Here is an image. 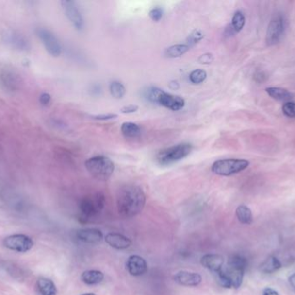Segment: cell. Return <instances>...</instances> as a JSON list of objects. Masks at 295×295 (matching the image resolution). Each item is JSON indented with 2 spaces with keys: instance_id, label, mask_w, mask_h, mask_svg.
Masks as SVG:
<instances>
[{
  "instance_id": "cell-1",
  "label": "cell",
  "mask_w": 295,
  "mask_h": 295,
  "mask_svg": "<svg viewBox=\"0 0 295 295\" xmlns=\"http://www.w3.org/2000/svg\"><path fill=\"white\" fill-rule=\"evenodd\" d=\"M145 203V194L138 185H124L118 191L116 206L118 213L123 217L131 218L136 217L144 209Z\"/></svg>"
},
{
  "instance_id": "cell-2",
  "label": "cell",
  "mask_w": 295,
  "mask_h": 295,
  "mask_svg": "<svg viewBox=\"0 0 295 295\" xmlns=\"http://www.w3.org/2000/svg\"><path fill=\"white\" fill-rule=\"evenodd\" d=\"M247 261L243 256H230L227 266H224L220 271L217 273L218 282L225 288L240 287L244 279Z\"/></svg>"
},
{
  "instance_id": "cell-3",
  "label": "cell",
  "mask_w": 295,
  "mask_h": 295,
  "mask_svg": "<svg viewBox=\"0 0 295 295\" xmlns=\"http://www.w3.org/2000/svg\"><path fill=\"white\" fill-rule=\"evenodd\" d=\"M85 166L94 178L100 181H106L112 177L115 165L109 157L105 156H95L85 162Z\"/></svg>"
},
{
  "instance_id": "cell-4",
  "label": "cell",
  "mask_w": 295,
  "mask_h": 295,
  "mask_svg": "<svg viewBox=\"0 0 295 295\" xmlns=\"http://www.w3.org/2000/svg\"><path fill=\"white\" fill-rule=\"evenodd\" d=\"M145 96L149 102L159 104L161 106H165L173 111L182 109L186 104L185 100L180 96L171 95L158 87H151L148 88Z\"/></svg>"
},
{
  "instance_id": "cell-5",
  "label": "cell",
  "mask_w": 295,
  "mask_h": 295,
  "mask_svg": "<svg viewBox=\"0 0 295 295\" xmlns=\"http://www.w3.org/2000/svg\"><path fill=\"white\" fill-rule=\"evenodd\" d=\"M193 151V146L188 143H181L160 151L156 155V161L163 166L175 164L187 157Z\"/></svg>"
},
{
  "instance_id": "cell-6",
  "label": "cell",
  "mask_w": 295,
  "mask_h": 295,
  "mask_svg": "<svg viewBox=\"0 0 295 295\" xmlns=\"http://www.w3.org/2000/svg\"><path fill=\"white\" fill-rule=\"evenodd\" d=\"M105 203V196L100 192L83 197L79 204L81 219L87 222L90 218L96 217L104 208Z\"/></svg>"
},
{
  "instance_id": "cell-7",
  "label": "cell",
  "mask_w": 295,
  "mask_h": 295,
  "mask_svg": "<svg viewBox=\"0 0 295 295\" xmlns=\"http://www.w3.org/2000/svg\"><path fill=\"white\" fill-rule=\"evenodd\" d=\"M249 165V162L245 159L238 158H227L220 159L214 162L212 166V171L214 174L220 176H230L238 174L246 169Z\"/></svg>"
},
{
  "instance_id": "cell-8",
  "label": "cell",
  "mask_w": 295,
  "mask_h": 295,
  "mask_svg": "<svg viewBox=\"0 0 295 295\" xmlns=\"http://www.w3.org/2000/svg\"><path fill=\"white\" fill-rule=\"evenodd\" d=\"M3 245L12 251L25 253L33 248L34 242L26 235L15 234L6 236L3 241Z\"/></svg>"
},
{
  "instance_id": "cell-9",
  "label": "cell",
  "mask_w": 295,
  "mask_h": 295,
  "mask_svg": "<svg viewBox=\"0 0 295 295\" xmlns=\"http://www.w3.org/2000/svg\"><path fill=\"white\" fill-rule=\"evenodd\" d=\"M36 35L42 41L47 52L54 57H58L62 54V46L58 39L52 32L46 28L40 27L36 29Z\"/></svg>"
},
{
  "instance_id": "cell-10",
  "label": "cell",
  "mask_w": 295,
  "mask_h": 295,
  "mask_svg": "<svg viewBox=\"0 0 295 295\" xmlns=\"http://www.w3.org/2000/svg\"><path fill=\"white\" fill-rule=\"evenodd\" d=\"M3 41L8 46L17 52H26L31 50L30 41L21 32L8 30L3 34Z\"/></svg>"
},
{
  "instance_id": "cell-11",
  "label": "cell",
  "mask_w": 295,
  "mask_h": 295,
  "mask_svg": "<svg viewBox=\"0 0 295 295\" xmlns=\"http://www.w3.org/2000/svg\"><path fill=\"white\" fill-rule=\"evenodd\" d=\"M286 28V23L282 15H276L270 21L268 25L267 35H266V42L268 45L279 43L283 36Z\"/></svg>"
},
{
  "instance_id": "cell-12",
  "label": "cell",
  "mask_w": 295,
  "mask_h": 295,
  "mask_svg": "<svg viewBox=\"0 0 295 295\" xmlns=\"http://www.w3.org/2000/svg\"><path fill=\"white\" fill-rule=\"evenodd\" d=\"M61 4L70 23L79 32L82 31L84 29V19L77 4L71 0H64Z\"/></svg>"
},
{
  "instance_id": "cell-13",
  "label": "cell",
  "mask_w": 295,
  "mask_h": 295,
  "mask_svg": "<svg viewBox=\"0 0 295 295\" xmlns=\"http://www.w3.org/2000/svg\"><path fill=\"white\" fill-rule=\"evenodd\" d=\"M126 268L131 276H143L147 272V262L143 257L134 255L129 257L126 262Z\"/></svg>"
},
{
  "instance_id": "cell-14",
  "label": "cell",
  "mask_w": 295,
  "mask_h": 295,
  "mask_svg": "<svg viewBox=\"0 0 295 295\" xmlns=\"http://www.w3.org/2000/svg\"><path fill=\"white\" fill-rule=\"evenodd\" d=\"M175 282L185 287H196L201 283L202 277L198 273L180 271L174 276Z\"/></svg>"
},
{
  "instance_id": "cell-15",
  "label": "cell",
  "mask_w": 295,
  "mask_h": 295,
  "mask_svg": "<svg viewBox=\"0 0 295 295\" xmlns=\"http://www.w3.org/2000/svg\"><path fill=\"white\" fill-rule=\"evenodd\" d=\"M76 236L79 241L83 243L96 245L100 243L103 240V234L97 228H84L80 229L76 233Z\"/></svg>"
},
{
  "instance_id": "cell-16",
  "label": "cell",
  "mask_w": 295,
  "mask_h": 295,
  "mask_svg": "<svg viewBox=\"0 0 295 295\" xmlns=\"http://www.w3.org/2000/svg\"><path fill=\"white\" fill-rule=\"evenodd\" d=\"M224 257L217 254H208L201 258L202 266L215 274L221 270V268L224 267Z\"/></svg>"
},
{
  "instance_id": "cell-17",
  "label": "cell",
  "mask_w": 295,
  "mask_h": 295,
  "mask_svg": "<svg viewBox=\"0 0 295 295\" xmlns=\"http://www.w3.org/2000/svg\"><path fill=\"white\" fill-rule=\"evenodd\" d=\"M106 243H108L112 248L118 250H123L130 248L131 245V241L128 237L123 236L118 233H109L105 237Z\"/></svg>"
},
{
  "instance_id": "cell-18",
  "label": "cell",
  "mask_w": 295,
  "mask_h": 295,
  "mask_svg": "<svg viewBox=\"0 0 295 295\" xmlns=\"http://www.w3.org/2000/svg\"><path fill=\"white\" fill-rule=\"evenodd\" d=\"M0 84L7 90H16L19 84L18 75L13 71L4 69L0 72Z\"/></svg>"
},
{
  "instance_id": "cell-19",
  "label": "cell",
  "mask_w": 295,
  "mask_h": 295,
  "mask_svg": "<svg viewBox=\"0 0 295 295\" xmlns=\"http://www.w3.org/2000/svg\"><path fill=\"white\" fill-rule=\"evenodd\" d=\"M36 288L40 295H56L57 288L51 279L41 277L36 282Z\"/></svg>"
},
{
  "instance_id": "cell-20",
  "label": "cell",
  "mask_w": 295,
  "mask_h": 295,
  "mask_svg": "<svg viewBox=\"0 0 295 295\" xmlns=\"http://www.w3.org/2000/svg\"><path fill=\"white\" fill-rule=\"evenodd\" d=\"M266 92L272 98L277 101H283V102H290V100L294 98V95L289 91L281 88V87H267Z\"/></svg>"
},
{
  "instance_id": "cell-21",
  "label": "cell",
  "mask_w": 295,
  "mask_h": 295,
  "mask_svg": "<svg viewBox=\"0 0 295 295\" xmlns=\"http://www.w3.org/2000/svg\"><path fill=\"white\" fill-rule=\"evenodd\" d=\"M82 280L87 285H96L103 281L105 278L104 274L98 270H87L82 275Z\"/></svg>"
},
{
  "instance_id": "cell-22",
  "label": "cell",
  "mask_w": 295,
  "mask_h": 295,
  "mask_svg": "<svg viewBox=\"0 0 295 295\" xmlns=\"http://www.w3.org/2000/svg\"><path fill=\"white\" fill-rule=\"evenodd\" d=\"M121 132L127 138H136L141 134V127L133 122H124L121 126Z\"/></svg>"
},
{
  "instance_id": "cell-23",
  "label": "cell",
  "mask_w": 295,
  "mask_h": 295,
  "mask_svg": "<svg viewBox=\"0 0 295 295\" xmlns=\"http://www.w3.org/2000/svg\"><path fill=\"white\" fill-rule=\"evenodd\" d=\"M189 46L187 44H175L167 48L165 52V55L168 58H177L186 54L189 51Z\"/></svg>"
},
{
  "instance_id": "cell-24",
  "label": "cell",
  "mask_w": 295,
  "mask_h": 295,
  "mask_svg": "<svg viewBox=\"0 0 295 295\" xmlns=\"http://www.w3.org/2000/svg\"><path fill=\"white\" fill-rule=\"evenodd\" d=\"M280 268H281V264L279 260L274 256L268 258L260 266L261 271L263 272L265 274H272L274 272L279 270Z\"/></svg>"
},
{
  "instance_id": "cell-25",
  "label": "cell",
  "mask_w": 295,
  "mask_h": 295,
  "mask_svg": "<svg viewBox=\"0 0 295 295\" xmlns=\"http://www.w3.org/2000/svg\"><path fill=\"white\" fill-rule=\"evenodd\" d=\"M237 218L239 222L244 225H250L252 223V212L250 208L247 207L246 205H240L238 206L236 210Z\"/></svg>"
},
{
  "instance_id": "cell-26",
  "label": "cell",
  "mask_w": 295,
  "mask_h": 295,
  "mask_svg": "<svg viewBox=\"0 0 295 295\" xmlns=\"http://www.w3.org/2000/svg\"><path fill=\"white\" fill-rule=\"evenodd\" d=\"M110 92L114 98L122 99L126 94V89L122 83L114 81L110 84Z\"/></svg>"
},
{
  "instance_id": "cell-27",
  "label": "cell",
  "mask_w": 295,
  "mask_h": 295,
  "mask_svg": "<svg viewBox=\"0 0 295 295\" xmlns=\"http://www.w3.org/2000/svg\"><path fill=\"white\" fill-rule=\"evenodd\" d=\"M245 24V17L241 11L235 12L232 17L231 28L235 32H239L243 30Z\"/></svg>"
},
{
  "instance_id": "cell-28",
  "label": "cell",
  "mask_w": 295,
  "mask_h": 295,
  "mask_svg": "<svg viewBox=\"0 0 295 295\" xmlns=\"http://www.w3.org/2000/svg\"><path fill=\"white\" fill-rule=\"evenodd\" d=\"M207 77V74L205 70L203 69H195V70L191 72L189 75V80L192 83L194 84H199L202 83Z\"/></svg>"
},
{
  "instance_id": "cell-29",
  "label": "cell",
  "mask_w": 295,
  "mask_h": 295,
  "mask_svg": "<svg viewBox=\"0 0 295 295\" xmlns=\"http://www.w3.org/2000/svg\"><path fill=\"white\" fill-rule=\"evenodd\" d=\"M204 37V35L201 32L199 31H194L191 33L188 38H187V46H193L194 44H197L199 41H201Z\"/></svg>"
},
{
  "instance_id": "cell-30",
  "label": "cell",
  "mask_w": 295,
  "mask_h": 295,
  "mask_svg": "<svg viewBox=\"0 0 295 295\" xmlns=\"http://www.w3.org/2000/svg\"><path fill=\"white\" fill-rule=\"evenodd\" d=\"M283 114L289 118H295V103L287 102L282 106Z\"/></svg>"
},
{
  "instance_id": "cell-31",
  "label": "cell",
  "mask_w": 295,
  "mask_h": 295,
  "mask_svg": "<svg viewBox=\"0 0 295 295\" xmlns=\"http://www.w3.org/2000/svg\"><path fill=\"white\" fill-rule=\"evenodd\" d=\"M163 12L162 9L157 8L152 9L149 12V17L155 22H159L160 20L163 18Z\"/></svg>"
},
{
  "instance_id": "cell-32",
  "label": "cell",
  "mask_w": 295,
  "mask_h": 295,
  "mask_svg": "<svg viewBox=\"0 0 295 295\" xmlns=\"http://www.w3.org/2000/svg\"><path fill=\"white\" fill-rule=\"evenodd\" d=\"M90 117L93 120H96V121H110V120H113V119H116L117 115L115 114H104L91 115Z\"/></svg>"
},
{
  "instance_id": "cell-33",
  "label": "cell",
  "mask_w": 295,
  "mask_h": 295,
  "mask_svg": "<svg viewBox=\"0 0 295 295\" xmlns=\"http://www.w3.org/2000/svg\"><path fill=\"white\" fill-rule=\"evenodd\" d=\"M137 110H138V106H136V105L124 106L120 109L121 113H123V114H133V113H136Z\"/></svg>"
},
{
  "instance_id": "cell-34",
  "label": "cell",
  "mask_w": 295,
  "mask_h": 295,
  "mask_svg": "<svg viewBox=\"0 0 295 295\" xmlns=\"http://www.w3.org/2000/svg\"><path fill=\"white\" fill-rule=\"evenodd\" d=\"M40 103L43 105V106H49L51 103V96L48 93H43L42 95H40Z\"/></svg>"
},
{
  "instance_id": "cell-35",
  "label": "cell",
  "mask_w": 295,
  "mask_h": 295,
  "mask_svg": "<svg viewBox=\"0 0 295 295\" xmlns=\"http://www.w3.org/2000/svg\"><path fill=\"white\" fill-rule=\"evenodd\" d=\"M213 61V56L212 54H204L200 55L198 58V62L202 64H209Z\"/></svg>"
},
{
  "instance_id": "cell-36",
  "label": "cell",
  "mask_w": 295,
  "mask_h": 295,
  "mask_svg": "<svg viewBox=\"0 0 295 295\" xmlns=\"http://www.w3.org/2000/svg\"><path fill=\"white\" fill-rule=\"evenodd\" d=\"M279 295V294L276 290L272 289V288H266L264 290L263 295Z\"/></svg>"
},
{
  "instance_id": "cell-37",
  "label": "cell",
  "mask_w": 295,
  "mask_h": 295,
  "mask_svg": "<svg viewBox=\"0 0 295 295\" xmlns=\"http://www.w3.org/2000/svg\"><path fill=\"white\" fill-rule=\"evenodd\" d=\"M179 87H180V86H179V83H177V82H175V81H173V82H171V83H169V87H170L171 89L175 90V89H178Z\"/></svg>"
},
{
  "instance_id": "cell-38",
  "label": "cell",
  "mask_w": 295,
  "mask_h": 295,
  "mask_svg": "<svg viewBox=\"0 0 295 295\" xmlns=\"http://www.w3.org/2000/svg\"><path fill=\"white\" fill-rule=\"evenodd\" d=\"M289 282H290V285H291L293 289H294L295 292V274L292 275V276L289 277Z\"/></svg>"
},
{
  "instance_id": "cell-39",
  "label": "cell",
  "mask_w": 295,
  "mask_h": 295,
  "mask_svg": "<svg viewBox=\"0 0 295 295\" xmlns=\"http://www.w3.org/2000/svg\"><path fill=\"white\" fill-rule=\"evenodd\" d=\"M94 295V294H93V293H87V294H84V295Z\"/></svg>"
}]
</instances>
